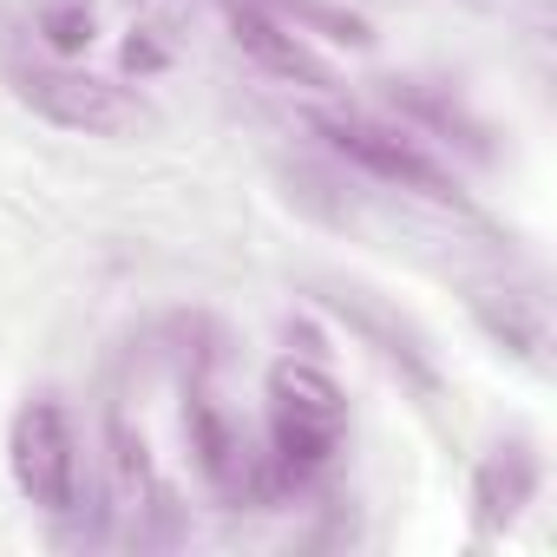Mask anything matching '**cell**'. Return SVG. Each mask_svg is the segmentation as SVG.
Here are the masks:
<instances>
[{"label":"cell","instance_id":"6da1fadb","mask_svg":"<svg viewBox=\"0 0 557 557\" xmlns=\"http://www.w3.org/2000/svg\"><path fill=\"white\" fill-rule=\"evenodd\" d=\"M348 433V400L315 361H275L269 374V472L275 492L315 485Z\"/></svg>","mask_w":557,"mask_h":557},{"label":"cell","instance_id":"7a4b0ae2","mask_svg":"<svg viewBox=\"0 0 557 557\" xmlns=\"http://www.w3.org/2000/svg\"><path fill=\"white\" fill-rule=\"evenodd\" d=\"M8 466H14V485L27 505L66 518L79 505V440H73V420L53 394H34L14 426H8Z\"/></svg>","mask_w":557,"mask_h":557},{"label":"cell","instance_id":"3957f363","mask_svg":"<svg viewBox=\"0 0 557 557\" xmlns=\"http://www.w3.org/2000/svg\"><path fill=\"white\" fill-rule=\"evenodd\" d=\"M14 79V99L27 112H40L47 125H66V132H86V138H112V132H132L138 125V99L99 73H79V66H40V60H14L8 66Z\"/></svg>","mask_w":557,"mask_h":557},{"label":"cell","instance_id":"277c9868","mask_svg":"<svg viewBox=\"0 0 557 557\" xmlns=\"http://www.w3.org/2000/svg\"><path fill=\"white\" fill-rule=\"evenodd\" d=\"M322 138H329L355 171H368V177L387 184V190H413V197H426V203H453V197H459V190L446 184V171H440L407 132H394V125H381V119L329 112V119H322Z\"/></svg>","mask_w":557,"mask_h":557},{"label":"cell","instance_id":"5b68a950","mask_svg":"<svg viewBox=\"0 0 557 557\" xmlns=\"http://www.w3.org/2000/svg\"><path fill=\"white\" fill-rule=\"evenodd\" d=\"M223 14H230L236 47H243L262 73L289 79V86H329V66L309 53V40H302L283 14H275V8H262V0H223Z\"/></svg>","mask_w":557,"mask_h":557},{"label":"cell","instance_id":"8992f818","mask_svg":"<svg viewBox=\"0 0 557 557\" xmlns=\"http://www.w3.org/2000/svg\"><path fill=\"white\" fill-rule=\"evenodd\" d=\"M531 492H537V453H531L524 440L485 453V466H479V479H472V518H479V531L498 537V531L531 505Z\"/></svg>","mask_w":557,"mask_h":557},{"label":"cell","instance_id":"52a82bcc","mask_svg":"<svg viewBox=\"0 0 557 557\" xmlns=\"http://www.w3.org/2000/svg\"><path fill=\"white\" fill-rule=\"evenodd\" d=\"M34 27L60 60H73L92 47V0H34Z\"/></svg>","mask_w":557,"mask_h":557},{"label":"cell","instance_id":"ba28073f","mask_svg":"<svg viewBox=\"0 0 557 557\" xmlns=\"http://www.w3.org/2000/svg\"><path fill=\"white\" fill-rule=\"evenodd\" d=\"M262 8H275L296 34H322V40H348V47H361V40H368V27H361L355 14L329 8V0H262Z\"/></svg>","mask_w":557,"mask_h":557}]
</instances>
